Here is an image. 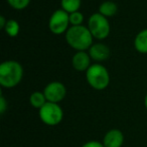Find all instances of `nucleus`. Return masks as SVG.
I'll return each mask as SVG.
<instances>
[{"label":"nucleus","instance_id":"nucleus-1","mask_svg":"<svg viewBox=\"0 0 147 147\" xmlns=\"http://www.w3.org/2000/svg\"><path fill=\"white\" fill-rule=\"evenodd\" d=\"M23 67L18 61L6 60L0 64V85L3 88H14L23 78Z\"/></svg>","mask_w":147,"mask_h":147},{"label":"nucleus","instance_id":"nucleus-2","mask_svg":"<svg viewBox=\"0 0 147 147\" xmlns=\"http://www.w3.org/2000/svg\"><path fill=\"white\" fill-rule=\"evenodd\" d=\"M92 33L88 26H71L66 32V41L76 51H87L91 48L93 43Z\"/></svg>","mask_w":147,"mask_h":147},{"label":"nucleus","instance_id":"nucleus-3","mask_svg":"<svg viewBox=\"0 0 147 147\" xmlns=\"http://www.w3.org/2000/svg\"><path fill=\"white\" fill-rule=\"evenodd\" d=\"M88 84L95 90H104L110 84V74L104 65L94 63L85 72Z\"/></svg>","mask_w":147,"mask_h":147},{"label":"nucleus","instance_id":"nucleus-4","mask_svg":"<svg viewBox=\"0 0 147 147\" xmlns=\"http://www.w3.org/2000/svg\"><path fill=\"white\" fill-rule=\"evenodd\" d=\"M38 116L43 124L47 126H57L63 121L65 113L57 103L46 102L38 110Z\"/></svg>","mask_w":147,"mask_h":147},{"label":"nucleus","instance_id":"nucleus-5","mask_svg":"<svg viewBox=\"0 0 147 147\" xmlns=\"http://www.w3.org/2000/svg\"><path fill=\"white\" fill-rule=\"evenodd\" d=\"M88 28L92 33L93 37L98 40H104L109 36L111 31V26L107 17L103 16L102 14L93 13L89 17Z\"/></svg>","mask_w":147,"mask_h":147},{"label":"nucleus","instance_id":"nucleus-6","mask_svg":"<svg viewBox=\"0 0 147 147\" xmlns=\"http://www.w3.org/2000/svg\"><path fill=\"white\" fill-rule=\"evenodd\" d=\"M70 25V14L65 10L57 9L53 11L49 20V28L51 33L55 35L64 34L69 29Z\"/></svg>","mask_w":147,"mask_h":147},{"label":"nucleus","instance_id":"nucleus-7","mask_svg":"<svg viewBox=\"0 0 147 147\" xmlns=\"http://www.w3.org/2000/svg\"><path fill=\"white\" fill-rule=\"evenodd\" d=\"M43 94L47 102L59 104L67 96V87L59 81H51L45 85Z\"/></svg>","mask_w":147,"mask_h":147},{"label":"nucleus","instance_id":"nucleus-8","mask_svg":"<svg viewBox=\"0 0 147 147\" xmlns=\"http://www.w3.org/2000/svg\"><path fill=\"white\" fill-rule=\"evenodd\" d=\"M124 140L125 137L123 132L120 129L113 128L105 133L102 143L105 147H122L124 144Z\"/></svg>","mask_w":147,"mask_h":147},{"label":"nucleus","instance_id":"nucleus-9","mask_svg":"<svg viewBox=\"0 0 147 147\" xmlns=\"http://www.w3.org/2000/svg\"><path fill=\"white\" fill-rule=\"evenodd\" d=\"M89 52L87 51H77L72 58V66L76 71L86 72L92 65Z\"/></svg>","mask_w":147,"mask_h":147},{"label":"nucleus","instance_id":"nucleus-10","mask_svg":"<svg viewBox=\"0 0 147 147\" xmlns=\"http://www.w3.org/2000/svg\"><path fill=\"white\" fill-rule=\"evenodd\" d=\"M111 51L110 48L104 43H94L89 49V55L91 59L96 61L97 63H100L105 60H107L110 57Z\"/></svg>","mask_w":147,"mask_h":147},{"label":"nucleus","instance_id":"nucleus-11","mask_svg":"<svg viewBox=\"0 0 147 147\" xmlns=\"http://www.w3.org/2000/svg\"><path fill=\"white\" fill-rule=\"evenodd\" d=\"M134 48L141 54H147V28L137 33L134 39Z\"/></svg>","mask_w":147,"mask_h":147},{"label":"nucleus","instance_id":"nucleus-12","mask_svg":"<svg viewBox=\"0 0 147 147\" xmlns=\"http://www.w3.org/2000/svg\"><path fill=\"white\" fill-rule=\"evenodd\" d=\"M118 11V6L115 2L113 1H104L100 4L99 6V13L102 14L103 16L109 18V17H113L116 15Z\"/></svg>","mask_w":147,"mask_h":147},{"label":"nucleus","instance_id":"nucleus-13","mask_svg":"<svg viewBox=\"0 0 147 147\" xmlns=\"http://www.w3.org/2000/svg\"><path fill=\"white\" fill-rule=\"evenodd\" d=\"M46 102L47 100L43 94V91H34L29 96V104L37 110H39Z\"/></svg>","mask_w":147,"mask_h":147},{"label":"nucleus","instance_id":"nucleus-14","mask_svg":"<svg viewBox=\"0 0 147 147\" xmlns=\"http://www.w3.org/2000/svg\"><path fill=\"white\" fill-rule=\"evenodd\" d=\"M82 5V0H61V7L69 14L79 11Z\"/></svg>","mask_w":147,"mask_h":147},{"label":"nucleus","instance_id":"nucleus-15","mask_svg":"<svg viewBox=\"0 0 147 147\" xmlns=\"http://www.w3.org/2000/svg\"><path fill=\"white\" fill-rule=\"evenodd\" d=\"M4 31L5 33L10 37H16L19 34L20 26L19 23L16 21L15 19H8L7 23H6L5 27H4Z\"/></svg>","mask_w":147,"mask_h":147},{"label":"nucleus","instance_id":"nucleus-16","mask_svg":"<svg viewBox=\"0 0 147 147\" xmlns=\"http://www.w3.org/2000/svg\"><path fill=\"white\" fill-rule=\"evenodd\" d=\"M83 22H84V15L82 12L77 11L70 14V24L72 26L83 25Z\"/></svg>","mask_w":147,"mask_h":147},{"label":"nucleus","instance_id":"nucleus-17","mask_svg":"<svg viewBox=\"0 0 147 147\" xmlns=\"http://www.w3.org/2000/svg\"><path fill=\"white\" fill-rule=\"evenodd\" d=\"M8 4L15 10H23L29 5L30 0H7Z\"/></svg>","mask_w":147,"mask_h":147},{"label":"nucleus","instance_id":"nucleus-18","mask_svg":"<svg viewBox=\"0 0 147 147\" xmlns=\"http://www.w3.org/2000/svg\"><path fill=\"white\" fill-rule=\"evenodd\" d=\"M8 108V102L5 99V97L3 96V94H1L0 96V113L1 114H4L5 111L7 110Z\"/></svg>","mask_w":147,"mask_h":147},{"label":"nucleus","instance_id":"nucleus-19","mask_svg":"<svg viewBox=\"0 0 147 147\" xmlns=\"http://www.w3.org/2000/svg\"><path fill=\"white\" fill-rule=\"evenodd\" d=\"M81 147H105L103 145L102 142L97 141V140H90V141H87L86 143H84Z\"/></svg>","mask_w":147,"mask_h":147},{"label":"nucleus","instance_id":"nucleus-20","mask_svg":"<svg viewBox=\"0 0 147 147\" xmlns=\"http://www.w3.org/2000/svg\"><path fill=\"white\" fill-rule=\"evenodd\" d=\"M6 23H7V19H6L3 15H1L0 16V28H1V29H4Z\"/></svg>","mask_w":147,"mask_h":147},{"label":"nucleus","instance_id":"nucleus-21","mask_svg":"<svg viewBox=\"0 0 147 147\" xmlns=\"http://www.w3.org/2000/svg\"><path fill=\"white\" fill-rule=\"evenodd\" d=\"M144 106H145V108L147 110V93H146L145 97H144Z\"/></svg>","mask_w":147,"mask_h":147}]
</instances>
